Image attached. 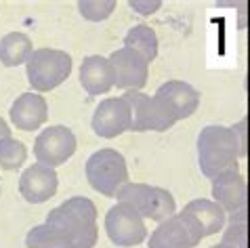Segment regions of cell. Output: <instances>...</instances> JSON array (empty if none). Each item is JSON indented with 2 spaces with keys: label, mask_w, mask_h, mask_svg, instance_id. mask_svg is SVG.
Masks as SVG:
<instances>
[{
  "label": "cell",
  "mask_w": 250,
  "mask_h": 248,
  "mask_svg": "<svg viewBox=\"0 0 250 248\" xmlns=\"http://www.w3.org/2000/svg\"><path fill=\"white\" fill-rule=\"evenodd\" d=\"M248 151L242 147L233 128L210 124L202 128L198 137V162L202 175L208 179L223 177L227 173H240V158H246Z\"/></svg>",
  "instance_id": "obj_1"
},
{
  "label": "cell",
  "mask_w": 250,
  "mask_h": 248,
  "mask_svg": "<svg viewBox=\"0 0 250 248\" xmlns=\"http://www.w3.org/2000/svg\"><path fill=\"white\" fill-rule=\"evenodd\" d=\"M46 225L61 233L67 248H93L99 240L97 206L84 196L69 198L53 208L46 217Z\"/></svg>",
  "instance_id": "obj_2"
},
{
  "label": "cell",
  "mask_w": 250,
  "mask_h": 248,
  "mask_svg": "<svg viewBox=\"0 0 250 248\" xmlns=\"http://www.w3.org/2000/svg\"><path fill=\"white\" fill-rule=\"evenodd\" d=\"M86 179L95 191L105 198H116L128 183V166L120 151L99 149L86 160Z\"/></svg>",
  "instance_id": "obj_3"
},
{
  "label": "cell",
  "mask_w": 250,
  "mask_h": 248,
  "mask_svg": "<svg viewBox=\"0 0 250 248\" xmlns=\"http://www.w3.org/2000/svg\"><path fill=\"white\" fill-rule=\"evenodd\" d=\"M25 74L34 91L48 93L72 74V57L61 49H36L25 63Z\"/></svg>",
  "instance_id": "obj_4"
},
{
  "label": "cell",
  "mask_w": 250,
  "mask_h": 248,
  "mask_svg": "<svg viewBox=\"0 0 250 248\" xmlns=\"http://www.w3.org/2000/svg\"><path fill=\"white\" fill-rule=\"evenodd\" d=\"M116 198L118 202L133 206L139 215L143 219H149V221L162 223L177 212V204L170 191L162 187H154V185L126 183L118 191Z\"/></svg>",
  "instance_id": "obj_5"
},
{
  "label": "cell",
  "mask_w": 250,
  "mask_h": 248,
  "mask_svg": "<svg viewBox=\"0 0 250 248\" xmlns=\"http://www.w3.org/2000/svg\"><path fill=\"white\" fill-rule=\"evenodd\" d=\"M122 97L128 101L130 107V130L133 133H145V130L164 133L179 122L175 114L170 112V107L156 95L149 97L141 91H126Z\"/></svg>",
  "instance_id": "obj_6"
},
{
  "label": "cell",
  "mask_w": 250,
  "mask_h": 248,
  "mask_svg": "<svg viewBox=\"0 0 250 248\" xmlns=\"http://www.w3.org/2000/svg\"><path fill=\"white\" fill-rule=\"evenodd\" d=\"M202 227L189 212H175L158 225L149 238V248H193L200 244Z\"/></svg>",
  "instance_id": "obj_7"
},
{
  "label": "cell",
  "mask_w": 250,
  "mask_h": 248,
  "mask_svg": "<svg viewBox=\"0 0 250 248\" xmlns=\"http://www.w3.org/2000/svg\"><path fill=\"white\" fill-rule=\"evenodd\" d=\"M105 231L112 244L130 248L139 246L147 238V227H145V219L128 204L118 202L116 206L107 210L105 215Z\"/></svg>",
  "instance_id": "obj_8"
},
{
  "label": "cell",
  "mask_w": 250,
  "mask_h": 248,
  "mask_svg": "<svg viewBox=\"0 0 250 248\" xmlns=\"http://www.w3.org/2000/svg\"><path fill=\"white\" fill-rule=\"evenodd\" d=\"M76 151V135L72 128L57 124L48 126L36 137L34 141V156L38 164H44L48 168H57L65 164Z\"/></svg>",
  "instance_id": "obj_9"
},
{
  "label": "cell",
  "mask_w": 250,
  "mask_h": 248,
  "mask_svg": "<svg viewBox=\"0 0 250 248\" xmlns=\"http://www.w3.org/2000/svg\"><path fill=\"white\" fill-rule=\"evenodd\" d=\"M114 74H116V86L124 88V91H139L147 84L149 78V61L139 55L133 49H122L114 51L109 55Z\"/></svg>",
  "instance_id": "obj_10"
},
{
  "label": "cell",
  "mask_w": 250,
  "mask_h": 248,
  "mask_svg": "<svg viewBox=\"0 0 250 248\" xmlns=\"http://www.w3.org/2000/svg\"><path fill=\"white\" fill-rule=\"evenodd\" d=\"M93 130L103 139H116L130 130V107L124 97H107L93 114Z\"/></svg>",
  "instance_id": "obj_11"
},
{
  "label": "cell",
  "mask_w": 250,
  "mask_h": 248,
  "mask_svg": "<svg viewBox=\"0 0 250 248\" xmlns=\"http://www.w3.org/2000/svg\"><path fill=\"white\" fill-rule=\"evenodd\" d=\"M59 177L55 168H48L44 164H32L23 170L19 179V194L30 204H42L57 194Z\"/></svg>",
  "instance_id": "obj_12"
},
{
  "label": "cell",
  "mask_w": 250,
  "mask_h": 248,
  "mask_svg": "<svg viewBox=\"0 0 250 248\" xmlns=\"http://www.w3.org/2000/svg\"><path fill=\"white\" fill-rule=\"evenodd\" d=\"M156 97L162 99L177 120H185L193 116V112L200 105V93L191 84L181 80H168L156 91Z\"/></svg>",
  "instance_id": "obj_13"
},
{
  "label": "cell",
  "mask_w": 250,
  "mask_h": 248,
  "mask_svg": "<svg viewBox=\"0 0 250 248\" xmlns=\"http://www.w3.org/2000/svg\"><path fill=\"white\" fill-rule=\"evenodd\" d=\"M80 84L88 95H105L116 86L112 61L101 55H88L80 65Z\"/></svg>",
  "instance_id": "obj_14"
},
{
  "label": "cell",
  "mask_w": 250,
  "mask_h": 248,
  "mask_svg": "<svg viewBox=\"0 0 250 248\" xmlns=\"http://www.w3.org/2000/svg\"><path fill=\"white\" fill-rule=\"evenodd\" d=\"M48 120V105L42 95L23 93L11 105V122L19 130H36Z\"/></svg>",
  "instance_id": "obj_15"
},
{
  "label": "cell",
  "mask_w": 250,
  "mask_h": 248,
  "mask_svg": "<svg viewBox=\"0 0 250 248\" xmlns=\"http://www.w3.org/2000/svg\"><path fill=\"white\" fill-rule=\"evenodd\" d=\"M212 200L225 212H235L248 204V185L240 173H227L212 179Z\"/></svg>",
  "instance_id": "obj_16"
},
{
  "label": "cell",
  "mask_w": 250,
  "mask_h": 248,
  "mask_svg": "<svg viewBox=\"0 0 250 248\" xmlns=\"http://www.w3.org/2000/svg\"><path fill=\"white\" fill-rule=\"evenodd\" d=\"M185 212L196 219L202 227V236H214V233L223 231L225 223H227V212L214 202V200H206V198H198L191 200L189 204L183 208Z\"/></svg>",
  "instance_id": "obj_17"
},
{
  "label": "cell",
  "mask_w": 250,
  "mask_h": 248,
  "mask_svg": "<svg viewBox=\"0 0 250 248\" xmlns=\"http://www.w3.org/2000/svg\"><path fill=\"white\" fill-rule=\"evenodd\" d=\"M34 53L32 38L23 32H11L0 40V63L6 67H17L27 63Z\"/></svg>",
  "instance_id": "obj_18"
},
{
  "label": "cell",
  "mask_w": 250,
  "mask_h": 248,
  "mask_svg": "<svg viewBox=\"0 0 250 248\" xmlns=\"http://www.w3.org/2000/svg\"><path fill=\"white\" fill-rule=\"evenodd\" d=\"M124 46L143 55L149 63L158 57V36L154 32V27H149L145 23L130 27L128 34L124 36Z\"/></svg>",
  "instance_id": "obj_19"
},
{
  "label": "cell",
  "mask_w": 250,
  "mask_h": 248,
  "mask_svg": "<svg viewBox=\"0 0 250 248\" xmlns=\"http://www.w3.org/2000/svg\"><path fill=\"white\" fill-rule=\"evenodd\" d=\"M25 246L27 248H67L61 233L46 223L32 227L30 233L25 236Z\"/></svg>",
  "instance_id": "obj_20"
},
{
  "label": "cell",
  "mask_w": 250,
  "mask_h": 248,
  "mask_svg": "<svg viewBox=\"0 0 250 248\" xmlns=\"http://www.w3.org/2000/svg\"><path fill=\"white\" fill-rule=\"evenodd\" d=\"M27 158V149L21 141L17 139H6L0 143V168L2 170H17L23 166Z\"/></svg>",
  "instance_id": "obj_21"
},
{
  "label": "cell",
  "mask_w": 250,
  "mask_h": 248,
  "mask_svg": "<svg viewBox=\"0 0 250 248\" xmlns=\"http://www.w3.org/2000/svg\"><path fill=\"white\" fill-rule=\"evenodd\" d=\"M78 11L88 21H103L116 11V0H80Z\"/></svg>",
  "instance_id": "obj_22"
},
{
  "label": "cell",
  "mask_w": 250,
  "mask_h": 248,
  "mask_svg": "<svg viewBox=\"0 0 250 248\" xmlns=\"http://www.w3.org/2000/svg\"><path fill=\"white\" fill-rule=\"evenodd\" d=\"M221 244L229 248H250V227L242 221H227Z\"/></svg>",
  "instance_id": "obj_23"
},
{
  "label": "cell",
  "mask_w": 250,
  "mask_h": 248,
  "mask_svg": "<svg viewBox=\"0 0 250 248\" xmlns=\"http://www.w3.org/2000/svg\"><path fill=\"white\" fill-rule=\"evenodd\" d=\"M128 6L137 13H141V15H151V13H156L160 6H162V2L160 0H149V2H143V0H130Z\"/></svg>",
  "instance_id": "obj_24"
},
{
  "label": "cell",
  "mask_w": 250,
  "mask_h": 248,
  "mask_svg": "<svg viewBox=\"0 0 250 248\" xmlns=\"http://www.w3.org/2000/svg\"><path fill=\"white\" fill-rule=\"evenodd\" d=\"M6 139H11V128H9V124L0 118V143L6 141Z\"/></svg>",
  "instance_id": "obj_25"
},
{
  "label": "cell",
  "mask_w": 250,
  "mask_h": 248,
  "mask_svg": "<svg viewBox=\"0 0 250 248\" xmlns=\"http://www.w3.org/2000/svg\"><path fill=\"white\" fill-rule=\"evenodd\" d=\"M210 248H229V246H225V244H214V246H210Z\"/></svg>",
  "instance_id": "obj_26"
},
{
  "label": "cell",
  "mask_w": 250,
  "mask_h": 248,
  "mask_svg": "<svg viewBox=\"0 0 250 248\" xmlns=\"http://www.w3.org/2000/svg\"><path fill=\"white\" fill-rule=\"evenodd\" d=\"M248 219H250V208H248Z\"/></svg>",
  "instance_id": "obj_27"
}]
</instances>
